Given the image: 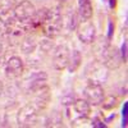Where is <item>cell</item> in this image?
Wrapping results in <instances>:
<instances>
[{"instance_id":"obj_23","label":"cell","mask_w":128,"mask_h":128,"mask_svg":"<svg viewBox=\"0 0 128 128\" xmlns=\"http://www.w3.org/2000/svg\"><path fill=\"white\" fill-rule=\"evenodd\" d=\"M3 92H4V83L3 81H0V96L3 95Z\"/></svg>"},{"instance_id":"obj_22","label":"cell","mask_w":128,"mask_h":128,"mask_svg":"<svg viewBox=\"0 0 128 128\" xmlns=\"http://www.w3.org/2000/svg\"><path fill=\"white\" fill-rule=\"evenodd\" d=\"M113 34H114V22H109V31H108V40H110L112 38V36H113Z\"/></svg>"},{"instance_id":"obj_4","label":"cell","mask_w":128,"mask_h":128,"mask_svg":"<svg viewBox=\"0 0 128 128\" xmlns=\"http://www.w3.org/2000/svg\"><path fill=\"white\" fill-rule=\"evenodd\" d=\"M70 50L67 45H58L52 50V67L56 70L66 69L69 62Z\"/></svg>"},{"instance_id":"obj_12","label":"cell","mask_w":128,"mask_h":128,"mask_svg":"<svg viewBox=\"0 0 128 128\" xmlns=\"http://www.w3.org/2000/svg\"><path fill=\"white\" fill-rule=\"evenodd\" d=\"M81 64H82V54L78 50H73L70 52L69 62H68V66H67L69 73H76L80 69Z\"/></svg>"},{"instance_id":"obj_19","label":"cell","mask_w":128,"mask_h":128,"mask_svg":"<svg viewBox=\"0 0 128 128\" xmlns=\"http://www.w3.org/2000/svg\"><path fill=\"white\" fill-rule=\"evenodd\" d=\"M54 48H55V45H54L52 38H44V40L40 42V50L42 52H45V54L52 51V50H54Z\"/></svg>"},{"instance_id":"obj_11","label":"cell","mask_w":128,"mask_h":128,"mask_svg":"<svg viewBox=\"0 0 128 128\" xmlns=\"http://www.w3.org/2000/svg\"><path fill=\"white\" fill-rule=\"evenodd\" d=\"M19 48H20V51H22L23 54H27V55L32 54V52H35V50L37 49V41L34 36L27 35L20 40Z\"/></svg>"},{"instance_id":"obj_6","label":"cell","mask_w":128,"mask_h":128,"mask_svg":"<svg viewBox=\"0 0 128 128\" xmlns=\"http://www.w3.org/2000/svg\"><path fill=\"white\" fill-rule=\"evenodd\" d=\"M23 69H24L23 60L17 55L10 56L4 63V73H5L6 78H9V80H16V78L20 77L23 73Z\"/></svg>"},{"instance_id":"obj_15","label":"cell","mask_w":128,"mask_h":128,"mask_svg":"<svg viewBox=\"0 0 128 128\" xmlns=\"http://www.w3.org/2000/svg\"><path fill=\"white\" fill-rule=\"evenodd\" d=\"M46 127H62L63 126V120H62V114L56 110H54L46 119L45 123Z\"/></svg>"},{"instance_id":"obj_21","label":"cell","mask_w":128,"mask_h":128,"mask_svg":"<svg viewBox=\"0 0 128 128\" xmlns=\"http://www.w3.org/2000/svg\"><path fill=\"white\" fill-rule=\"evenodd\" d=\"M5 63V59H4V46L2 44V41H0V68L4 66Z\"/></svg>"},{"instance_id":"obj_13","label":"cell","mask_w":128,"mask_h":128,"mask_svg":"<svg viewBox=\"0 0 128 128\" xmlns=\"http://www.w3.org/2000/svg\"><path fill=\"white\" fill-rule=\"evenodd\" d=\"M73 109L78 115L88 116L91 113V105L86 99H76V101L73 102Z\"/></svg>"},{"instance_id":"obj_18","label":"cell","mask_w":128,"mask_h":128,"mask_svg":"<svg viewBox=\"0 0 128 128\" xmlns=\"http://www.w3.org/2000/svg\"><path fill=\"white\" fill-rule=\"evenodd\" d=\"M74 101H76V98H74L73 91H66V92L60 96V102H62V105L70 106V105H73Z\"/></svg>"},{"instance_id":"obj_1","label":"cell","mask_w":128,"mask_h":128,"mask_svg":"<svg viewBox=\"0 0 128 128\" xmlns=\"http://www.w3.org/2000/svg\"><path fill=\"white\" fill-rule=\"evenodd\" d=\"M36 13V6L30 0H22L13 8V17L18 22H28Z\"/></svg>"},{"instance_id":"obj_16","label":"cell","mask_w":128,"mask_h":128,"mask_svg":"<svg viewBox=\"0 0 128 128\" xmlns=\"http://www.w3.org/2000/svg\"><path fill=\"white\" fill-rule=\"evenodd\" d=\"M13 8V0H0V19L8 18Z\"/></svg>"},{"instance_id":"obj_3","label":"cell","mask_w":128,"mask_h":128,"mask_svg":"<svg viewBox=\"0 0 128 128\" xmlns=\"http://www.w3.org/2000/svg\"><path fill=\"white\" fill-rule=\"evenodd\" d=\"M37 108L34 105V102H27L23 105L17 113V122L20 127H28L34 123L37 118Z\"/></svg>"},{"instance_id":"obj_17","label":"cell","mask_w":128,"mask_h":128,"mask_svg":"<svg viewBox=\"0 0 128 128\" xmlns=\"http://www.w3.org/2000/svg\"><path fill=\"white\" fill-rule=\"evenodd\" d=\"M118 104H119L118 99H116L115 96L110 95V96H106V98H104V100L101 101L100 105L102 106L104 110H113V109H115L116 106H118Z\"/></svg>"},{"instance_id":"obj_20","label":"cell","mask_w":128,"mask_h":128,"mask_svg":"<svg viewBox=\"0 0 128 128\" xmlns=\"http://www.w3.org/2000/svg\"><path fill=\"white\" fill-rule=\"evenodd\" d=\"M120 56H122L123 63H126L127 62V41L123 42V45L120 48Z\"/></svg>"},{"instance_id":"obj_14","label":"cell","mask_w":128,"mask_h":128,"mask_svg":"<svg viewBox=\"0 0 128 128\" xmlns=\"http://www.w3.org/2000/svg\"><path fill=\"white\" fill-rule=\"evenodd\" d=\"M78 10L83 19H91L94 14V8L90 0H78Z\"/></svg>"},{"instance_id":"obj_2","label":"cell","mask_w":128,"mask_h":128,"mask_svg":"<svg viewBox=\"0 0 128 128\" xmlns=\"http://www.w3.org/2000/svg\"><path fill=\"white\" fill-rule=\"evenodd\" d=\"M48 81V74L45 72H35L31 73L28 77H26L20 84V88L24 90L26 92H32L34 94L37 88H40L41 86L46 84Z\"/></svg>"},{"instance_id":"obj_5","label":"cell","mask_w":128,"mask_h":128,"mask_svg":"<svg viewBox=\"0 0 128 128\" xmlns=\"http://www.w3.org/2000/svg\"><path fill=\"white\" fill-rule=\"evenodd\" d=\"M77 36L82 44H94L96 37V28L92 20L84 19L77 26Z\"/></svg>"},{"instance_id":"obj_7","label":"cell","mask_w":128,"mask_h":128,"mask_svg":"<svg viewBox=\"0 0 128 128\" xmlns=\"http://www.w3.org/2000/svg\"><path fill=\"white\" fill-rule=\"evenodd\" d=\"M84 96H86V100L88 101L90 105L98 106L104 100L105 92L99 82H90L86 86V88H84Z\"/></svg>"},{"instance_id":"obj_8","label":"cell","mask_w":128,"mask_h":128,"mask_svg":"<svg viewBox=\"0 0 128 128\" xmlns=\"http://www.w3.org/2000/svg\"><path fill=\"white\" fill-rule=\"evenodd\" d=\"M51 100V92H50V87L48 84H44L40 88H37L34 92V105L37 108V110H44L46 106L49 105Z\"/></svg>"},{"instance_id":"obj_9","label":"cell","mask_w":128,"mask_h":128,"mask_svg":"<svg viewBox=\"0 0 128 128\" xmlns=\"http://www.w3.org/2000/svg\"><path fill=\"white\" fill-rule=\"evenodd\" d=\"M123 63L122 56H120V52L118 51L115 46H109V50L106 52V56L104 60V64L109 69H116L118 67H120V64Z\"/></svg>"},{"instance_id":"obj_10","label":"cell","mask_w":128,"mask_h":128,"mask_svg":"<svg viewBox=\"0 0 128 128\" xmlns=\"http://www.w3.org/2000/svg\"><path fill=\"white\" fill-rule=\"evenodd\" d=\"M77 27V16L73 10H69L64 16H62V20H60V28L66 30L67 32L73 31Z\"/></svg>"}]
</instances>
